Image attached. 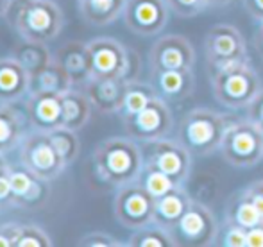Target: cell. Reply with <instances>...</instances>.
Segmentation results:
<instances>
[{
	"mask_svg": "<svg viewBox=\"0 0 263 247\" xmlns=\"http://www.w3.org/2000/svg\"><path fill=\"white\" fill-rule=\"evenodd\" d=\"M138 143L127 135L113 136L99 143L91 154L97 178L115 188L138 181L145 165L143 149Z\"/></svg>",
	"mask_w": 263,
	"mask_h": 247,
	"instance_id": "1",
	"label": "cell"
},
{
	"mask_svg": "<svg viewBox=\"0 0 263 247\" xmlns=\"http://www.w3.org/2000/svg\"><path fill=\"white\" fill-rule=\"evenodd\" d=\"M4 18L22 40L38 43L55 40L65 25L63 11L54 0H11Z\"/></svg>",
	"mask_w": 263,
	"mask_h": 247,
	"instance_id": "2",
	"label": "cell"
},
{
	"mask_svg": "<svg viewBox=\"0 0 263 247\" xmlns=\"http://www.w3.org/2000/svg\"><path fill=\"white\" fill-rule=\"evenodd\" d=\"M215 101L228 109H246L260 93L261 79L249 61H228L210 66Z\"/></svg>",
	"mask_w": 263,
	"mask_h": 247,
	"instance_id": "3",
	"label": "cell"
},
{
	"mask_svg": "<svg viewBox=\"0 0 263 247\" xmlns=\"http://www.w3.org/2000/svg\"><path fill=\"white\" fill-rule=\"evenodd\" d=\"M235 120V117L228 113H218L210 108H194L181 119L177 140L194 156H210L220 149L226 131Z\"/></svg>",
	"mask_w": 263,
	"mask_h": 247,
	"instance_id": "4",
	"label": "cell"
},
{
	"mask_svg": "<svg viewBox=\"0 0 263 247\" xmlns=\"http://www.w3.org/2000/svg\"><path fill=\"white\" fill-rule=\"evenodd\" d=\"M93 77H124L135 81L140 72V60L115 38H93L88 42Z\"/></svg>",
	"mask_w": 263,
	"mask_h": 247,
	"instance_id": "5",
	"label": "cell"
},
{
	"mask_svg": "<svg viewBox=\"0 0 263 247\" xmlns=\"http://www.w3.org/2000/svg\"><path fill=\"white\" fill-rule=\"evenodd\" d=\"M226 163L236 168H249L263 160L261 131L249 119L235 120L226 131L218 149Z\"/></svg>",
	"mask_w": 263,
	"mask_h": 247,
	"instance_id": "6",
	"label": "cell"
},
{
	"mask_svg": "<svg viewBox=\"0 0 263 247\" xmlns=\"http://www.w3.org/2000/svg\"><path fill=\"white\" fill-rule=\"evenodd\" d=\"M18 161L25 168H29L32 174L47 179V181L59 178L61 172L66 168L65 161L55 150L49 132L36 131V129L32 132H27L18 145Z\"/></svg>",
	"mask_w": 263,
	"mask_h": 247,
	"instance_id": "7",
	"label": "cell"
},
{
	"mask_svg": "<svg viewBox=\"0 0 263 247\" xmlns=\"http://www.w3.org/2000/svg\"><path fill=\"white\" fill-rule=\"evenodd\" d=\"M143 149L145 165L156 167L161 172L176 179L179 185L190 181L192 168H194V154L183 145L177 138H159L147 142Z\"/></svg>",
	"mask_w": 263,
	"mask_h": 247,
	"instance_id": "8",
	"label": "cell"
},
{
	"mask_svg": "<svg viewBox=\"0 0 263 247\" xmlns=\"http://www.w3.org/2000/svg\"><path fill=\"white\" fill-rule=\"evenodd\" d=\"M122 124H124V131L129 138L142 143L166 138L176 125L168 102L161 97H156L136 115L122 119Z\"/></svg>",
	"mask_w": 263,
	"mask_h": 247,
	"instance_id": "9",
	"label": "cell"
},
{
	"mask_svg": "<svg viewBox=\"0 0 263 247\" xmlns=\"http://www.w3.org/2000/svg\"><path fill=\"white\" fill-rule=\"evenodd\" d=\"M154 206L156 199L143 188L142 183L135 181L117 190L113 212L122 226L135 231L154 222Z\"/></svg>",
	"mask_w": 263,
	"mask_h": 247,
	"instance_id": "10",
	"label": "cell"
},
{
	"mask_svg": "<svg viewBox=\"0 0 263 247\" xmlns=\"http://www.w3.org/2000/svg\"><path fill=\"white\" fill-rule=\"evenodd\" d=\"M170 231L176 237L177 245L210 247L215 245L218 222L206 202L194 199L190 208L184 212V215L179 219V222Z\"/></svg>",
	"mask_w": 263,
	"mask_h": 247,
	"instance_id": "11",
	"label": "cell"
},
{
	"mask_svg": "<svg viewBox=\"0 0 263 247\" xmlns=\"http://www.w3.org/2000/svg\"><path fill=\"white\" fill-rule=\"evenodd\" d=\"M170 11L166 0H127L122 20L131 32L151 38L163 32L170 20Z\"/></svg>",
	"mask_w": 263,
	"mask_h": 247,
	"instance_id": "12",
	"label": "cell"
},
{
	"mask_svg": "<svg viewBox=\"0 0 263 247\" xmlns=\"http://www.w3.org/2000/svg\"><path fill=\"white\" fill-rule=\"evenodd\" d=\"M204 54L208 66L228 61H249L246 38L231 24H218L210 29L204 38Z\"/></svg>",
	"mask_w": 263,
	"mask_h": 247,
	"instance_id": "13",
	"label": "cell"
},
{
	"mask_svg": "<svg viewBox=\"0 0 263 247\" xmlns=\"http://www.w3.org/2000/svg\"><path fill=\"white\" fill-rule=\"evenodd\" d=\"M151 72L156 70H194L195 50L190 40L181 34H165L149 50Z\"/></svg>",
	"mask_w": 263,
	"mask_h": 247,
	"instance_id": "14",
	"label": "cell"
},
{
	"mask_svg": "<svg viewBox=\"0 0 263 247\" xmlns=\"http://www.w3.org/2000/svg\"><path fill=\"white\" fill-rule=\"evenodd\" d=\"M13 186L14 208L36 210L42 208L49 199V181L32 174L24 165H13L9 172Z\"/></svg>",
	"mask_w": 263,
	"mask_h": 247,
	"instance_id": "15",
	"label": "cell"
},
{
	"mask_svg": "<svg viewBox=\"0 0 263 247\" xmlns=\"http://www.w3.org/2000/svg\"><path fill=\"white\" fill-rule=\"evenodd\" d=\"M61 95L54 91L32 90L25 99V119L36 131L50 132L61 127Z\"/></svg>",
	"mask_w": 263,
	"mask_h": 247,
	"instance_id": "16",
	"label": "cell"
},
{
	"mask_svg": "<svg viewBox=\"0 0 263 247\" xmlns=\"http://www.w3.org/2000/svg\"><path fill=\"white\" fill-rule=\"evenodd\" d=\"M127 79L124 77H91L83 88L99 113L113 115L122 109L127 90Z\"/></svg>",
	"mask_w": 263,
	"mask_h": 247,
	"instance_id": "17",
	"label": "cell"
},
{
	"mask_svg": "<svg viewBox=\"0 0 263 247\" xmlns=\"http://www.w3.org/2000/svg\"><path fill=\"white\" fill-rule=\"evenodd\" d=\"M32 79L13 56L0 58V104H14L31 93Z\"/></svg>",
	"mask_w": 263,
	"mask_h": 247,
	"instance_id": "18",
	"label": "cell"
},
{
	"mask_svg": "<svg viewBox=\"0 0 263 247\" xmlns=\"http://www.w3.org/2000/svg\"><path fill=\"white\" fill-rule=\"evenodd\" d=\"M54 60L65 68V72L70 75V79H72L76 88H84L88 81L93 77L90 52H88V43L83 42L65 43V45L55 50Z\"/></svg>",
	"mask_w": 263,
	"mask_h": 247,
	"instance_id": "19",
	"label": "cell"
},
{
	"mask_svg": "<svg viewBox=\"0 0 263 247\" xmlns=\"http://www.w3.org/2000/svg\"><path fill=\"white\" fill-rule=\"evenodd\" d=\"M151 83L166 102H181L194 93V70H156L151 72Z\"/></svg>",
	"mask_w": 263,
	"mask_h": 247,
	"instance_id": "20",
	"label": "cell"
},
{
	"mask_svg": "<svg viewBox=\"0 0 263 247\" xmlns=\"http://www.w3.org/2000/svg\"><path fill=\"white\" fill-rule=\"evenodd\" d=\"M194 202V197L188 192L186 185H181L174 188L172 192L165 194L163 197L156 199V206H154V222L161 224V226L172 230L179 219L184 215L190 204Z\"/></svg>",
	"mask_w": 263,
	"mask_h": 247,
	"instance_id": "21",
	"label": "cell"
},
{
	"mask_svg": "<svg viewBox=\"0 0 263 247\" xmlns=\"http://www.w3.org/2000/svg\"><path fill=\"white\" fill-rule=\"evenodd\" d=\"M91 108L93 104L83 88H70L61 95V125L72 131H81L90 120Z\"/></svg>",
	"mask_w": 263,
	"mask_h": 247,
	"instance_id": "22",
	"label": "cell"
},
{
	"mask_svg": "<svg viewBox=\"0 0 263 247\" xmlns=\"http://www.w3.org/2000/svg\"><path fill=\"white\" fill-rule=\"evenodd\" d=\"M127 0H77L79 14L86 24L104 27L122 18Z\"/></svg>",
	"mask_w": 263,
	"mask_h": 247,
	"instance_id": "23",
	"label": "cell"
},
{
	"mask_svg": "<svg viewBox=\"0 0 263 247\" xmlns=\"http://www.w3.org/2000/svg\"><path fill=\"white\" fill-rule=\"evenodd\" d=\"M11 56L27 70L31 79L38 77L40 73L47 68V65L54 60L50 50L47 49V43L27 42V40L18 43V45L13 49V52H11Z\"/></svg>",
	"mask_w": 263,
	"mask_h": 247,
	"instance_id": "24",
	"label": "cell"
},
{
	"mask_svg": "<svg viewBox=\"0 0 263 247\" xmlns=\"http://www.w3.org/2000/svg\"><path fill=\"white\" fill-rule=\"evenodd\" d=\"M25 136L24 119L11 104H0V153L16 149Z\"/></svg>",
	"mask_w": 263,
	"mask_h": 247,
	"instance_id": "25",
	"label": "cell"
},
{
	"mask_svg": "<svg viewBox=\"0 0 263 247\" xmlns=\"http://www.w3.org/2000/svg\"><path fill=\"white\" fill-rule=\"evenodd\" d=\"M156 97H159V95L156 88L153 86V83H142L138 79L129 81L127 90H125L124 104H122V109L118 111V117L120 119H127V117L136 115Z\"/></svg>",
	"mask_w": 263,
	"mask_h": 247,
	"instance_id": "26",
	"label": "cell"
},
{
	"mask_svg": "<svg viewBox=\"0 0 263 247\" xmlns=\"http://www.w3.org/2000/svg\"><path fill=\"white\" fill-rule=\"evenodd\" d=\"M233 224H238V226L251 230V227L258 226L263 222L260 212L256 210V206L253 204L249 197L243 194V190L240 194H236L231 201L228 202V208H226V219Z\"/></svg>",
	"mask_w": 263,
	"mask_h": 247,
	"instance_id": "27",
	"label": "cell"
},
{
	"mask_svg": "<svg viewBox=\"0 0 263 247\" xmlns=\"http://www.w3.org/2000/svg\"><path fill=\"white\" fill-rule=\"evenodd\" d=\"M129 247H176L177 240L168 227L158 222H151L135 230L127 240Z\"/></svg>",
	"mask_w": 263,
	"mask_h": 247,
	"instance_id": "28",
	"label": "cell"
},
{
	"mask_svg": "<svg viewBox=\"0 0 263 247\" xmlns=\"http://www.w3.org/2000/svg\"><path fill=\"white\" fill-rule=\"evenodd\" d=\"M70 88H73V83L70 75L65 72L58 61L52 60L47 65V68L40 73L38 77L32 79V90H43V91H54V93H65Z\"/></svg>",
	"mask_w": 263,
	"mask_h": 247,
	"instance_id": "29",
	"label": "cell"
},
{
	"mask_svg": "<svg viewBox=\"0 0 263 247\" xmlns=\"http://www.w3.org/2000/svg\"><path fill=\"white\" fill-rule=\"evenodd\" d=\"M50 140H52L55 150L59 153L61 160L65 161V165H72L73 161L79 158L81 153V142L79 136H77V131H72L68 127H55L49 132Z\"/></svg>",
	"mask_w": 263,
	"mask_h": 247,
	"instance_id": "30",
	"label": "cell"
},
{
	"mask_svg": "<svg viewBox=\"0 0 263 247\" xmlns=\"http://www.w3.org/2000/svg\"><path fill=\"white\" fill-rule=\"evenodd\" d=\"M138 181L142 183L143 188H145L154 199L163 197L165 194L172 192L174 188L181 186L174 178H170L168 174L161 172L156 167H151V165H143V170H142V174H140Z\"/></svg>",
	"mask_w": 263,
	"mask_h": 247,
	"instance_id": "31",
	"label": "cell"
},
{
	"mask_svg": "<svg viewBox=\"0 0 263 247\" xmlns=\"http://www.w3.org/2000/svg\"><path fill=\"white\" fill-rule=\"evenodd\" d=\"M172 9V13H176L181 18H190L195 14H201L208 9L218 6H226L229 0H166Z\"/></svg>",
	"mask_w": 263,
	"mask_h": 247,
	"instance_id": "32",
	"label": "cell"
},
{
	"mask_svg": "<svg viewBox=\"0 0 263 247\" xmlns=\"http://www.w3.org/2000/svg\"><path fill=\"white\" fill-rule=\"evenodd\" d=\"M215 245L220 247H247V230L238 224H233L229 220H224L218 224L217 238Z\"/></svg>",
	"mask_w": 263,
	"mask_h": 247,
	"instance_id": "33",
	"label": "cell"
},
{
	"mask_svg": "<svg viewBox=\"0 0 263 247\" xmlns=\"http://www.w3.org/2000/svg\"><path fill=\"white\" fill-rule=\"evenodd\" d=\"M52 238L49 237L45 230L34 226V224H25L20 227V235L16 238L14 247H50Z\"/></svg>",
	"mask_w": 263,
	"mask_h": 247,
	"instance_id": "34",
	"label": "cell"
},
{
	"mask_svg": "<svg viewBox=\"0 0 263 247\" xmlns=\"http://www.w3.org/2000/svg\"><path fill=\"white\" fill-rule=\"evenodd\" d=\"M79 245H83V247H122V245H127V244L117 240V238L111 237L109 233H104V231H93V233H88L86 237L81 238Z\"/></svg>",
	"mask_w": 263,
	"mask_h": 247,
	"instance_id": "35",
	"label": "cell"
},
{
	"mask_svg": "<svg viewBox=\"0 0 263 247\" xmlns=\"http://www.w3.org/2000/svg\"><path fill=\"white\" fill-rule=\"evenodd\" d=\"M246 119H249L251 122H254L258 127L263 125V88L260 93L249 102V106L246 108Z\"/></svg>",
	"mask_w": 263,
	"mask_h": 247,
	"instance_id": "36",
	"label": "cell"
},
{
	"mask_svg": "<svg viewBox=\"0 0 263 247\" xmlns=\"http://www.w3.org/2000/svg\"><path fill=\"white\" fill-rule=\"evenodd\" d=\"M20 224L16 222H7L0 224V247H14L16 245V238L20 235Z\"/></svg>",
	"mask_w": 263,
	"mask_h": 247,
	"instance_id": "37",
	"label": "cell"
},
{
	"mask_svg": "<svg viewBox=\"0 0 263 247\" xmlns=\"http://www.w3.org/2000/svg\"><path fill=\"white\" fill-rule=\"evenodd\" d=\"M14 197H13V186H11L9 174L0 176V208H13Z\"/></svg>",
	"mask_w": 263,
	"mask_h": 247,
	"instance_id": "38",
	"label": "cell"
},
{
	"mask_svg": "<svg viewBox=\"0 0 263 247\" xmlns=\"http://www.w3.org/2000/svg\"><path fill=\"white\" fill-rule=\"evenodd\" d=\"M243 194H246L247 197L253 201V204L256 206V210L260 212V215L263 219V179L251 183V185L243 190Z\"/></svg>",
	"mask_w": 263,
	"mask_h": 247,
	"instance_id": "39",
	"label": "cell"
},
{
	"mask_svg": "<svg viewBox=\"0 0 263 247\" xmlns=\"http://www.w3.org/2000/svg\"><path fill=\"white\" fill-rule=\"evenodd\" d=\"M246 11L260 24L263 22V0H242Z\"/></svg>",
	"mask_w": 263,
	"mask_h": 247,
	"instance_id": "40",
	"label": "cell"
},
{
	"mask_svg": "<svg viewBox=\"0 0 263 247\" xmlns=\"http://www.w3.org/2000/svg\"><path fill=\"white\" fill-rule=\"evenodd\" d=\"M247 247H263V222L247 230Z\"/></svg>",
	"mask_w": 263,
	"mask_h": 247,
	"instance_id": "41",
	"label": "cell"
},
{
	"mask_svg": "<svg viewBox=\"0 0 263 247\" xmlns=\"http://www.w3.org/2000/svg\"><path fill=\"white\" fill-rule=\"evenodd\" d=\"M253 43H254V49H256L258 56H260L261 60H263V22H260V25H258L256 32H254Z\"/></svg>",
	"mask_w": 263,
	"mask_h": 247,
	"instance_id": "42",
	"label": "cell"
},
{
	"mask_svg": "<svg viewBox=\"0 0 263 247\" xmlns=\"http://www.w3.org/2000/svg\"><path fill=\"white\" fill-rule=\"evenodd\" d=\"M11 167H13V165H11L9 161L6 160V156H4V154L0 153V176L9 174V172H11Z\"/></svg>",
	"mask_w": 263,
	"mask_h": 247,
	"instance_id": "43",
	"label": "cell"
},
{
	"mask_svg": "<svg viewBox=\"0 0 263 247\" xmlns=\"http://www.w3.org/2000/svg\"><path fill=\"white\" fill-rule=\"evenodd\" d=\"M9 4H11V0H0V18L6 16V11H7V7H9Z\"/></svg>",
	"mask_w": 263,
	"mask_h": 247,
	"instance_id": "44",
	"label": "cell"
},
{
	"mask_svg": "<svg viewBox=\"0 0 263 247\" xmlns=\"http://www.w3.org/2000/svg\"><path fill=\"white\" fill-rule=\"evenodd\" d=\"M260 131H261V140H263V125H261V127H260Z\"/></svg>",
	"mask_w": 263,
	"mask_h": 247,
	"instance_id": "45",
	"label": "cell"
}]
</instances>
